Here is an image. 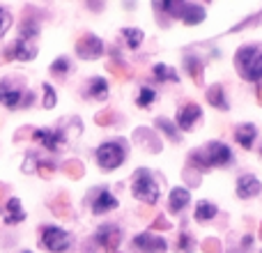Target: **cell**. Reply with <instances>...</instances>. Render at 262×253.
<instances>
[{"label": "cell", "mask_w": 262, "mask_h": 253, "mask_svg": "<svg viewBox=\"0 0 262 253\" xmlns=\"http://www.w3.org/2000/svg\"><path fill=\"white\" fill-rule=\"evenodd\" d=\"M232 161V150L228 147L226 143H219V140H214V143H207L205 147L195 150L193 154H191V163H193L195 168H200V171H207V168L212 166H226V163Z\"/></svg>", "instance_id": "cell-1"}, {"label": "cell", "mask_w": 262, "mask_h": 253, "mask_svg": "<svg viewBox=\"0 0 262 253\" xmlns=\"http://www.w3.org/2000/svg\"><path fill=\"white\" fill-rule=\"evenodd\" d=\"M235 62L244 78L255 83L262 81V51L258 46H242L235 55Z\"/></svg>", "instance_id": "cell-2"}, {"label": "cell", "mask_w": 262, "mask_h": 253, "mask_svg": "<svg viewBox=\"0 0 262 253\" xmlns=\"http://www.w3.org/2000/svg\"><path fill=\"white\" fill-rule=\"evenodd\" d=\"M131 194H134V198L143 200V203H147V205H154L159 200V186H157V182H154V177L149 175L147 168L136 171L134 184H131Z\"/></svg>", "instance_id": "cell-3"}, {"label": "cell", "mask_w": 262, "mask_h": 253, "mask_svg": "<svg viewBox=\"0 0 262 253\" xmlns=\"http://www.w3.org/2000/svg\"><path fill=\"white\" fill-rule=\"evenodd\" d=\"M127 159V150H124L122 143H115V140H108V143L99 145L97 147V163L104 171H115L120 168Z\"/></svg>", "instance_id": "cell-4"}, {"label": "cell", "mask_w": 262, "mask_h": 253, "mask_svg": "<svg viewBox=\"0 0 262 253\" xmlns=\"http://www.w3.org/2000/svg\"><path fill=\"white\" fill-rule=\"evenodd\" d=\"M41 246L46 251H53V253H62L72 246V235L62 228H55V226H44L41 230Z\"/></svg>", "instance_id": "cell-5"}, {"label": "cell", "mask_w": 262, "mask_h": 253, "mask_svg": "<svg viewBox=\"0 0 262 253\" xmlns=\"http://www.w3.org/2000/svg\"><path fill=\"white\" fill-rule=\"evenodd\" d=\"M76 53H78V58H83V60H97L104 53V41L97 35H83L76 44Z\"/></svg>", "instance_id": "cell-6"}, {"label": "cell", "mask_w": 262, "mask_h": 253, "mask_svg": "<svg viewBox=\"0 0 262 253\" xmlns=\"http://www.w3.org/2000/svg\"><path fill=\"white\" fill-rule=\"evenodd\" d=\"M134 246L143 253H166L168 244L163 237H157L154 233H140L134 237Z\"/></svg>", "instance_id": "cell-7"}, {"label": "cell", "mask_w": 262, "mask_h": 253, "mask_svg": "<svg viewBox=\"0 0 262 253\" xmlns=\"http://www.w3.org/2000/svg\"><path fill=\"white\" fill-rule=\"evenodd\" d=\"M200 118H203V109H200L198 104H193V101H189V104H184L177 111V126H180L182 131H191L198 124Z\"/></svg>", "instance_id": "cell-8"}, {"label": "cell", "mask_w": 262, "mask_h": 253, "mask_svg": "<svg viewBox=\"0 0 262 253\" xmlns=\"http://www.w3.org/2000/svg\"><path fill=\"white\" fill-rule=\"evenodd\" d=\"M95 240L106 249V253H115L120 246V230L115 226H101L99 233L95 235Z\"/></svg>", "instance_id": "cell-9"}, {"label": "cell", "mask_w": 262, "mask_h": 253, "mask_svg": "<svg viewBox=\"0 0 262 253\" xmlns=\"http://www.w3.org/2000/svg\"><path fill=\"white\" fill-rule=\"evenodd\" d=\"M32 138H35L37 143L44 145L46 150H51V152L60 150V145L64 143V134H62V131H51V129H37L35 134H32Z\"/></svg>", "instance_id": "cell-10"}, {"label": "cell", "mask_w": 262, "mask_h": 253, "mask_svg": "<svg viewBox=\"0 0 262 253\" xmlns=\"http://www.w3.org/2000/svg\"><path fill=\"white\" fill-rule=\"evenodd\" d=\"M0 214H3V221L9 223V226H14V223H21L23 219H26V212H23L21 200H18V198H9L7 203H5V207L0 209Z\"/></svg>", "instance_id": "cell-11"}, {"label": "cell", "mask_w": 262, "mask_h": 253, "mask_svg": "<svg viewBox=\"0 0 262 253\" xmlns=\"http://www.w3.org/2000/svg\"><path fill=\"white\" fill-rule=\"evenodd\" d=\"M262 191V184L258 177L253 175H242L239 180H237V196L239 198H253V196H258Z\"/></svg>", "instance_id": "cell-12"}, {"label": "cell", "mask_w": 262, "mask_h": 253, "mask_svg": "<svg viewBox=\"0 0 262 253\" xmlns=\"http://www.w3.org/2000/svg\"><path fill=\"white\" fill-rule=\"evenodd\" d=\"M0 104H3L5 109H16V106H21V90L14 88L9 81H3L0 83Z\"/></svg>", "instance_id": "cell-13"}, {"label": "cell", "mask_w": 262, "mask_h": 253, "mask_svg": "<svg viewBox=\"0 0 262 253\" xmlns=\"http://www.w3.org/2000/svg\"><path fill=\"white\" fill-rule=\"evenodd\" d=\"M7 55H14L16 60H23V62L35 60L37 58V44H35V41H28V39H16L14 49L9 51Z\"/></svg>", "instance_id": "cell-14"}, {"label": "cell", "mask_w": 262, "mask_h": 253, "mask_svg": "<svg viewBox=\"0 0 262 253\" xmlns=\"http://www.w3.org/2000/svg\"><path fill=\"white\" fill-rule=\"evenodd\" d=\"M189 200H191V191L184 189V186H175L170 191V198H168V207H170V212L177 214L189 205Z\"/></svg>", "instance_id": "cell-15"}, {"label": "cell", "mask_w": 262, "mask_h": 253, "mask_svg": "<svg viewBox=\"0 0 262 253\" xmlns=\"http://www.w3.org/2000/svg\"><path fill=\"white\" fill-rule=\"evenodd\" d=\"M118 207V198H115L111 191L101 189L99 194H97L95 203H92V212L95 214H104V212H111V209Z\"/></svg>", "instance_id": "cell-16"}, {"label": "cell", "mask_w": 262, "mask_h": 253, "mask_svg": "<svg viewBox=\"0 0 262 253\" xmlns=\"http://www.w3.org/2000/svg\"><path fill=\"white\" fill-rule=\"evenodd\" d=\"M255 136H258V129H255V126L251 124V122L239 124V126L235 129V138H237V143H239L244 150H251V147H253Z\"/></svg>", "instance_id": "cell-17"}, {"label": "cell", "mask_w": 262, "mask_h": 253, "mask_svg": "<svg viewBox=\"0 0 262 253\" xmlns=\"http://www.w3.org/2000/svg\"><path fill=\"white\" fill-rule=\"evenodd\" d=\"M216 212H219V207L214 203H209V200H200V203L195 205L193 219L195 221H200V223H205V221H209V219L216 217Z\"/></svg>", "instance_id": "cell-18"}, {"label": "cell", "mask_w": 262, "mask_h": 253, "mask_svg": "<svg viewBox=\"0 0 262 253\" xmlns=\"http://www.w3.org/2000/svg\"><path fill=\"white\" fill-rule=\"evenodd\" d=\"M88 97H92V99H106L108 97V81L95 76L90 81V88H88Z\"/></svg>", "instance_id": "cell-19"}, {"label": "cell", "mask_w": 262, "mask_h": 253, "mask_svg": "<svg viewBox=\"0 0 262 253\" xmlns=\"http://www.w3.org/2000/svg\"><path fill=\"white\" fill-rule=\"evenodd\" d=\"M207 101L219 111H226L228 109V99H226V92H223V86H212L207 90Z\"/></svg>", "instance_id": "cell-20"}, {"label": "cell", "mask_w": 262, "mask_h": 253, "mask_svg": "<svg viewBox=\"0 0 262 253\" xmlns=\"http://www.w3.org/2000/svg\"><path fill=\"white\" fill-rule=\"evenodd\" d=\"M154 78H157V81H172V83L180 81V76H177L175 69L168 67V65H163V62L154 65Z\"/></svg>", "instance_id": "cell-21"}, {"label": "cell", "mask_w": 262, "mask_h": 253, "mask_svg": "<svg viewBox=\"0 0 262 253\" xmlns=\"http://www.w3.org/2000/svg\"><path fill=\"white\" fill-rule=\"evenodd\" d=\"M122 37L127 39V46L129 49H138L140 44H143V30H138V28H124L122 30Z\"/></svg>", "instance_id": "cell-22"}, {"label": "cell", "mask_w": 262, "mask_h": 253, "mask_svg": "<svg viewBox=\"0 0 262 253\" xmlns=\"http://www.w3.org/2000/svg\"><path fill=\"white\" fill-rule=\"evenodd\" d=\"M154 124H157V129H161L163 134H166L170 140H175V143H180V134H177V126L172 124L168 118H157V122H154Z\"/></svg>", "instance_id": "cell-23"}, {"label": "cell", "mask_w": 262, "mask_h": 253, "mask_svg": "<svg viewBox=\"0 0 262 253\" xmlns=\"http://www.w3.org/2000/svg\"><path fill=\"white\" fill-rule=\"evenodd\" d=\"M186 72L193 76L195 83H203V65H200V60L195 58H186Z\"/></svg>", "instance_id": "cell-24"}, {"label": "cell", "mask_w": 262, "mask_h": 253, "mask_svg": "<svg viewBox=\"0 0 262 253\" xmlns=\"http://www.w3.org/2000/svg\"><path fill=\"white\" fill-rule=\"evenodd\" d=\"M154 99H157V92H154L152 88L143 86V88H140V92H138V99H136V101H138V106H143V109H145V106H149Z\"/></svg>", "instance_id": "cell-25"}, {"label": "cell", "mask_w": 262, "mask_h": 253, "mask_svg": "<svg viewBox=\"0 0 262 253\" xmlns=\"http://www.w3.org/2000/svg\"><path fill=\"white\" fill-rule=\"evenodd\" d=\"M55 104H58V95H55L53 86L44 83V109H53Z\"/></svg>", "instance_id": "cell-26"}, {"label": "cell", "mask_w": 262, "mask_h": 253, "mask_svg": "<svg viewBox=\"0 0 262 253\" xmlns=\"http://www.w3.org/2000/svg\"><path fill=\"white\" fill-rule=\"evenodd\" d=\"M69 67H72V62H69L67 58H58L53 65H51V72H53L55 76H64V74L69 72Z\"/></svg>", "instance_id": "cell-27"}, {"label": "cell", "mask_w": 262, "mask_h": 253, "mask_svg": "<svg viewBox=\"0 0 262 253\" xmlns=\"http://www.w3.org/2000/svg\"><path fill=\"white\" fill-rule=\"evenodd\" d=\"M177 251H182V253L193 251V237H191L189 233H182L180 235V240H177Z\"/></svg>", "instance_id": "cell-28"}, {"label": "cell", "mask_w": 262, "mask_h": 253, "mask_svg": "<svg viewBox=\"0 0 262 253\" xmlns=\"http://www.w3.org/2000/svg\"><path fill=\"white\" fill-rule=\"evenodd\" d=\"M37 32H39V28H37L35 23L26 21V23L21 26V37H18V39H28V41H32V39H35Z\"/></svg>", "instance_id": "cell-29"}, {"label": "cell", "mask_w": 262, "mask_h": 253, "mask_svg": "<svg viewBox=\"0 0 262 253\" xmlns=\"http://www.w3.org/2000/svg\"><path fill=\"white\" fill-rule=\"evenodd\" d=\"M9 26H12V16H9V12L5 7H0V37L9 30Z\"/></svg>", "instance_id": "cell-30"}, {"label": "cell", "mask_w": 262, "mask_h": 253, "mask_svg": "<svg viewBox=\"0 0 262 253\" xmlns=\"http://www.w3.org/2000/svg\"><path fill=\"white\" fill-rule=\"evenodd\" d=\"M203 251L205 253H221V244H219V240H205Z\"/></svg>", "instance_id": "cell-31"}, {"label": "cell", "mask_w": 262, "mask_h": 253, "mask_svg": "<svg viewBox=\"0 0 262 253\" xmlns=\"http://www.w3.org/2000/svg\"><path fill=\"white\" fill-rule=\"evenodd\" d=\"M152 228H159V230H168V228H170V223H168V221H166V219H163V217H159L157 221L152 223Z\"/></svg>", "instance_id": "cell-32"}, {"label": "cell", "mask_w": 262, "mask_h": 253, "mask_svg": "<svg viewBox=\"0 0 262 253\" xmlns=\"http://www.w3.org/2000/svg\"><path fill=\"white\" fill-rule=\"evenodd\" d=\"M113 120H111V113H101L97 115V124H111Z\"/></svg>", "instance_id": "cell-33"}, {"label": "cell", "mask_w": 262, "mask_h": 253, "mask_svg": "<svg viewBox=\"0 0 262 253\" xmlns=\"http://www.w3.org/2000/svg\"><path fill=\"white\" fill-rule=\"evenodd\" d=\"M251 242H253V237H251V235L242 237V246H244V249H249V246H251Z\"/></svg>", "instance_id": "cell-34"}, {"label": "cell", "mask_w": 262, "mask_h": 253, "mask_svg": "<svg viewBox=\"0 0 262 253\" xmlns=\"http://www.w3.org/2000/svg\"><path fill=\"white\" fill-rule=\"evenodd\" d=\"M258 97H260V101H262V83L258 86Z\"/></svg>", "instance_id": "cell-35"}, {"label": "cell", "mask_w": 262, "mask_h": 253, "mask_svg": "<svg viewBox=\"0 0 262 253\" xmlns=\"http://www.w3.org/2000/svg\"><path fill=\"white\" fill-rule=\"evenodd\" d=\"M23 253H32V251H23Z\"/></svg>", "instance_id": "cell-36"}]
</instances>
